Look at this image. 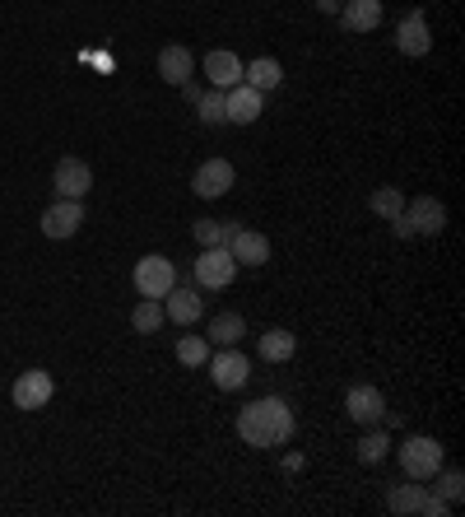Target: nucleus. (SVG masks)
Returning a JSON list of instances; mask_svg holds the SVG:
<instances>
[{"instance_id": "obj_31", "label": "nucleus", "mask_w": 465, "mask_h": 517, "mask_svg": "<svg viewBox=\"0 0 465 517\" xmlns=\"http://www.w3.org/2000/svg\"><path fill=\"white\" fill-rule=\"evenodd\" d=\"M340 5H345V0H317L321 14H340Z\"/></svg>"}, {"instance_id": "obj_21", "label": "nucleus", "mask_w": 465, "mask_h": 517, "mask_svg": "<svg viewBox=\"0 0 465 517\" xmlns=\"http://www.w3.org/2000/svg\"><path fill=\"white\" fill-rule=\"evenodd\" d=\"M424 499H428V490L424 485H419V480H414V485H391V490H386V508H391V513H424Z\"/></svg>"}, {"instance_id": "obj_24", "label": "nucleus", "mask_w": 465, "mask_h": 517, "mask_svg": "<svg viewBox=\"0 0 465 517\" xmlns=\"http://www.w3.org/2000/svg\"><path fill=\"white\" fill-rule=\"evenodd\" d=\"M368 205H372V215L391 224V219L405 210V191H400V187H377V191L368 196Z\"/></svg>"}, {"instance_id": "obj_13", "label": "nucleus", "mask_w": 465, "mask_h": 517, "mask_svg": "<svg viewBox=\"0 0 465 517\" xmlns=\"http://www.w3.org/2000/svg\"><path fill=\"white\" fill-rule=\"evenodd\" d=\"M80 224H84V205L80 201H66V196H61L52 210H42V233H47V238H75Z\"/></svg>"}, {"instance_id": "obj_25", "label": "nucleus", "mask_w": 465, "mask_h": 517, "mask_svg": "<svg viewBox=\"0 0 465 517\" xmlns=\"http://www.w3.org/2000/svg\"><path fill=\"white\" fill-rule=\"evenodd\" d=\"M196 117L205 126H228V108H224V89H205L196 98Z\"/></svg>"}, {"instance_id": "obj_9", "label": "nucleus", "mask_w": 465, "mask_h": 517, "mask_svg": "<svg viewBox=\"0 0 465 517\" xmlns=\"http://www.w3.org/2000/svg\"><path fill=\"white\" fill-rule=\"evenodd\" d=\"M224 108L228 126H252L266 112V94H256L252 84H233V89H224Z\"/></svg>"}, {"instance_id": "obj_12", "label": "nucleus", "mask_w": 465, "mask_h": 517, "mask_svg": "<svg viewBox=\"0 0 465 517\" xmlns=\"http://www.w3.org/2000/svg\"><path fill=\"white\" fill-rule=\"evenodd\" d=\"M228 257L238 261V266H252V271H256V266H266V261H270V238L238 224V233L228 238Z\"/></svg>"}, {"instance_id": "obj_3", "label": "nucleus", "mask_w": 465, "mask_h": 517, "mask_svg": "<svg viewBox=\"0 0 465 517\" xmlns=\"http://www.w3.org/2000/svg\"><path fill=\"white\" fill-rule=\"evenodd\" d=\"M442 462H447V452H442L438 438L410 434L405 443H400V471H405L410 480H433L442 471Z\"/></svg>"}, {"instance_id": "obj_8", "label": "nucleus", "mask_w": 465, "mask_h": 517, "mask_svg": "<svg viewBox=\"0 0 465 517\" xmlns=\"http://www.w3.org/2000/svg\"><path fill=\"white\" fill-rule=\"evenodd\" d=\"M52 392H56V382H52V373H42V368H28V373H19V378H14V387H10L14 410H42L47 401H52Z\"/></svg>"}, {"instance_id": "obj_15", "label": "nucleus", "mask_w": 465, "mask_h": 517, "mask_svg": "<svg viewBox=\"0 0 465 517\" xmlns=\"http://www.w3.org/2000/svg\"><path fill=\"white\" fill-rule=\"evenodd\" d=\"M200 313H205V303H200L196 289L173 285L168 294H163V317H168V322H177V327H191V322H200Z\"/></svg>"}, {"instance_id": "obj_19", "label": "nucleus", "mask_w": 465, "mask_h": 517, "mask_svg": "<svg viewBox=\"0 0 465 517\" xmlns=\"http://www.w3.org/2000/svg\"><path fill=\"white\" fill-rule=\"evenodd\" d=\"M293 350H298V336H293V331H284V327L261 331V341H256V354H261L266 364H289Z\"/></svg>"}, {"instance_id": "obj_28", "label": "nucleus", "mask_w": 465, "mask_h": 517, "mask_svg": "<svg viewBox=\"0 0 465 517\" xmlns=\"http://www.w3.org/2000/svg\"><path fill=\"white\" fill-rule=\"evenodd\" d=\"M386 452H391V438H386V429H377V424H372L368 434L359 438V462H368V466H377L386 457Z\"/></svg>"}, {"instance_id": "obj_29", "label": "nucleus", "mask_w": 465, "mask_h": 517, "mask_svg": "<svg viewBox=\"0 0 465 517\" xmlns=\"http://www.w3.org/2000/svg\"><path fill=\"white\" fill-rule=\"evenodd\" d=\"M177 359H182L186 368H205V359H210V341H205V336H182V341H177Z\"/></svg>"}, {"instance_id": "obj_10", "label": "nucleus", "mask_w": 465, "mask_h": 517, "mask_svg": "<svg viewBox=\"0 0 465 517\" xmlns=\"http://www.w3.org/2000/svg\"><path fill=\"white\" fill-rule=\"evenodd\" d=\"M345 410H349V420H354V424L372 429V424H382V415H386V396L363 382V387H349V392H345Z\"/></svg>"}, {"instance_id": "obj_17", "label": "nucleus", "mask_w": 465, "mask_h": 517, "mask_svg": "<svg viewBox=\"0 0 465 517\" xmlns=\"http://www.w3.org/2000/svg\"><path fill=\"white\" fill-rule=\"evenodd\" d=\"M382 24V0H345L340 5V28L345 33H372Z\"/></svg>"}, {"instance_id": "obj_27", "label": "nucleus", "mask_w": 465, "mask_h": 517, "mask_svg": "<svg viewBox=\"0 0 465 517\" xmlns=\"http://www.w3.org/2000/svg\"><path fill=\"white\" fill-rule=\"evenodd\" d=\"M433 480H438V499H447L452 508L465 499V476H461V466H447V462H442V471H438Z\"/></svg>"}, {"instance_id": "obj_4", "label": "nucleus", "mask_w": 465, "mask_h": 517, "mask_svg": "<svg viewBox=\"0 0 465 517\" xmlns=\"http://www.w3.org/2000/svg\"><path fill=\"white\" fill-rule=\"evenodd\" d=\"M131 280H135V289H140V299H163V294L177 285V266L168 257H159V252H149V257L135 261Z\"/></svg>"}, {"instance_id": "obj_22", "label": "nucleus", "mask_w": 465, "mask_h": 517, "mask_svg": "<svg viewBox=\"0 0 465 517\" xmlns=\"http://www.w3.org/2000/svg\"><path fill=\"white\" fill-rule=\"evenodd\" d=\"M191 233H196L200 247H228V238L238 233V224H233V219H196Z\"/></svg>"}, {"instance_id": "obj_18", "label": "nucleus", "mask_w": 465, "mask_h": 517, "mask_svg": "<svg viewBox=\"0 0 465 517\" xmlns=\"http://www.w3.org/2000/svg\"><path fill=\"white\" fill-rule=\"evenodd\" d=\"M205 80H210V89H233V84H242V61L233 52H210L205 56Z\"/></svg>"}, {"instance_id": "obj_20", "label": "nucleus", "mask_w": 465, "mask_h": 517, "mask_svg": "<svg viewBox=\"0 0 465 517\" xmlns=\"http://www.w3.org/2000/svg\"><path fill=\"white\" fill-rule=\"evenodd\" d=\"M242 84H252L256 94H270L284 84V66H279L275 56H256L252 66H242Z\"/></svg>"}, {"instance_id": "obj_11", "label": "nucleus", "mask_w": 465, "mask_h": 517, "mask_svg": "<svg viewBox=\"0 0 465 517\" xmlns=\"http://www.w3.org/2000/svg\"><path fill=\"white\" fill-rule=\"evenodd\" d=\"M52 187L56 196H66V201H84V191L93 187V168L84 159H61L52 173Z\"/></svg>"}, {"instance_id": "obj_23", "label": "nucleus", "mask_w": 465, "mask_h": 517, "mask_svg": "<svg viewBox=\"0 0 465 517\" xmlns=\"http://www.w3.org/2000/svg\"><path fill=\"white\" fill-rule=\"evenodd\" d=\"M242 336H247V322H242V313H219L210 322V336H205V341H210V345H238Z\"/></svg>"}, {"instance_id": "obj_1", "label": "nucleus", "mask_w": 465, "mask_h": 517, "mask_svg": "<svg viewBox=\"0 0 465 517\" xmlns=\"http://www.w3.org/2000/svg\"><path fill=\"white\" fill-rule=\"evenodd\" d=\"M293 429H298V420H293V406L284 396H261L238 410V438L247 448H279L293 438Z\"/></svg>"}, {"instance_id": "obj_7", "label": "nucleus", "mask_w": 465, "mask_h": 517, "mask_svg": "<svg viewBox=\"0 0 465 517\" xmlns=\"http://www.w3.org/2000/svg\"><path fill=\"white\" fill-rule=\"evenodd\" d=\"M210 364V378L219 392H238L242 382H247V373H252V364H247V354L238 350V345H224V350L214 354V359H205Z\"/></svg>"}, {"instance_id": "obj_5", "label": "nucleus", "mask_w": 465, "mask_h": 517, "mask_svg": "<svg viewBox=\"0 0 465 517\" xmlns=\"http://www.w3.org/2000/svg\"><path fill=\"white\" fill-rule=\"evenodd\" d=\"M233 275H238V261L228 257V247H200V257H196L200 289H224V285H233Z\"/></svg>"}, {"instance_id": "obj_30", "label": "nucleus", "mask_w": 465, "mask_h": 517, "mask_svg": "<svg viewBox=\"0 0 465 517\" xmlns=\"http://www.w3.org/2000/svg\"><path fill=\"white\" fill-rule=\"evenodd\" d=\"M182 94H186V103H196V98H200V94H205V89H200V84H196V80H186V84H182Z\"/></svg>"}, {"instance_id": "obj_16", "label": "nucleus", "mask_w": 465, "mask_h": 517, "mask_svg": "<svg viewBox=\"0 0 465 517\" xmlns=\"http://www.w3.org/2000/svg\"><path fill=\"white\" fill-rule=\"evenodd\" d=\"M159 80L163 84H177L182 89L186 80H196V56H191V47H163L159 52Z\"/></svg>"}, {"instance_id": "obj_6", "label": "nucleus", "mask_w": 465, "mask_h": 517, "mask_svg": "<svg viewBox=\"0 0 465 517\" xmlns=\"http://www.w3.org/2000/svg\"><path fill=\"white\" fill-rule=\"evenodd\" d=\"M233 182H238V173H233L228 159H205L196 168V177H191V191H196L200 201H219V196L233 191Z\"/></svg>"}, {"instance_id": "obj_2", "label": "nucleus", "mask_w": 465, "mask_h": 517, "mask_svg": "<svg viewBox=\"0 0 465 517\" xmlns=\"http://www.w3.org/2000/svg\"><path fill=\"white\" fill-rule=\"evenodd\" d=\"M391 229H396V238H414V233L438 238V233L447 229V205H442L438 196H414V201H405V210L391 219Z\"/></svg>"}, {"instance_id": "obj_26", "label": "nucleus", "mask_w": 465, "mask_h": 517, "mask_svg": "<svg viewBox=\"0 0 465 517\" xmlns=\"http://www.w3.org/2000/svg\"><path fill=\"white\" fill-rule=\"evenodd\" d=\"M163 322H168V317H163V299H140V303H135V313H131V327H135V331L154 336Z\"/></svg>"}, {"instance_id": "obj_14", "label": "nucleus", "mask_w": 465, "mask_h": 517, "mask_svg": "<svg viewBox=\"0 0 465 517\" xmlns=\"http://www.w3.org/2000/svg\"><path fill=\"white\" fill-rule=\"evenodd\" d=\"M396 47H400V56H428V47H433V33H428L424 10H410L396 24Z\"/></svg>"}]
</instances>
